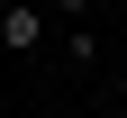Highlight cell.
Segmentation results:
<instances>
[{
  "label": "cell",
  "mask_w": 127,
  "mask_h": 118,
  "mask_svg": "<svg viewBox=\"0 0 127 118\" xmlns=\"http://www.w3.org/2000/svg\"><path fill=\"white\" fill-rule=\"evenodd\" d=\"M0 45H18V55H36V45H45V9H36V0L0 9Z\"/></svg>",
  "instance_id": "1"
},
{
  "label": "cell",
  "mask_w": 127,
  "mask_h": 118,
  "mask_svg": "<svg viewBox=\"0 0 127 118\" xmlns=\"http://www.w3.org/2000/svg\"><path fill=\"white\" fill-rule=\"evenodd\" d=\"M55 9H73V18H91V9H100V0H55Z\"/></svg>",
  "instance_id": "2"
},
{
  "label": "cell",
  "mask_w": 127,
  "mask_h": 118,
  "mask_svg": "<svg viewBox=\"0 0 127 118\" xmlns=\"http://www.w3.org/2000/svg\"><path fill=\"white\" fill-rule=\"evenodd\" d=\"M0 9H18V0H0Z\"/></svg>",
  "instance_id": "3"
}]
</instances>
